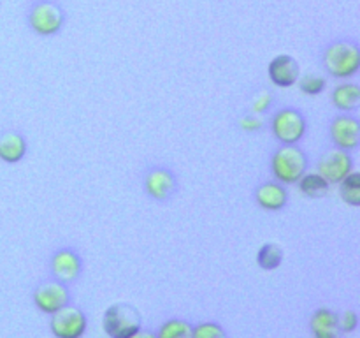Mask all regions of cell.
I'll return each mask as SVG.
<instances>
[{
	"instance_id": "d6986e66",
	"label": "cell",
	"mask_w": 360,
	"mask_h": 338,
	"mask_svg": "<svg viewBox=\"0 0 360 338\" xmlns=\"http://www.w3.org/2000/svg\"><path fill=\"white\" fill-rule=\"evenodd\" d=\"M340 196L348 206H360V173L352 171L340 182Z\"/></svg>"
},
{
	"instance_id": "30bf717a",
	"label": "cell",
	"mask_w": 360,
	"mask_h": 338,
	"mask_svg": "<svg viewBox=\"0 0 360 338\" xmlns=\"http://www.w3.org/2000/svg\"><path fill=\"white\" fill-rule=\"evenodd\" d=\"M329 137L334 146L350 154L360 144V122L348 113L338 115L329 125Z\"/></svg>"
},
{
	"instance_id": "5b68a950",
	"label": "cell",
	"mask_w": 360,
	"mask_h": 338,
	"mask_svg": "<svg viewBox=\"0 0 360 338\" xmlns=\"http://www.w3.org/2000/svg\"><path fill=\"white\" fill-rule=\"evenodd\" d=\"M271 132L281 144H297L308 132V120L297 108H281L271 118Z\"/></svg>"
},
{
	"instance_id": "ac0fdd59",
	"label": "cell",
	"mask_w": 360,
	"mask_h": 338,
	"mask_svg": "<svg viewBox=\"0 0 360 338\" xmlns=\"http://www.w3.org/2000/svg\"><path fill=\"white\" fill-rule=\"evenodd\" d=\"M283 256V249H281L278 243H264L259 249V252H257V264H259L262 270L273 271L281 266Z\"/></svg>"
},
{
	"instance_id": "44dd1931",
	"label": "cell",
	"mask_w": 360,
	"mask_h": 338,
	"mask_svg": "<svg viewBox=\"0 0 360 338\" xmlns=\"http://www.w3.org/2000/svg\"><path fill=\"white\" fill-rule=\"evenodd\" d=\"M297 83L302 94L311 95V97L322 94L327 87V80L323 76H319V74H306L304 77H299Z\"/></svg>"
},
{
	"instance_id": "3957f363",
	"label": "cell",
	"mask_w": 360,
	"mask_h": 338,
	"mask_svg": "<svg viewBox=\"0 0 360 338\" xmlns=\"http://www.w3.org/2000/svg\"><path fill=\"white\" fill-rule=\"evenodd\" d=\"M271 173L283 185L297 183L308 173V155L297 144H281L271 157Z\"/></svg>"
},
{
	"instance_id": "8992f818",
	"label": "cell",
	"mask_w": 360,
	"mask_h": 338,
	"mask_svg": "<svg viewBox=\"0 0 360 338\" xmlns=\"http://www.w3.org/2000/svg\"><path fill=\"white\" fill-rule=\"evenodd\" d=\"M70 299H72V296H70L69 285L53 277L39 282L32 292L34 305L37 306V310H41L42 313H48V315L69 305Z\"/></svg>"
},
{
	"instance_id": "7402d4cb",
	"label": "cell",
	"mask_w": 360,
	"mask_h": 338,
	"mask_svg": "<svg viewBox=\"0 0 360 338\" xmlns=\"http://www.w3.org/2000/svg\"><path fill=\"white\" fill-rule=\"evenodd\" d=\"M192 338H229V334L221 324L207 320V323H200L193 326Z\"/></svg>"
},
{
	"instance_id": "2e32d148",
	"label": "cell",
	"mask_w": 360,
	"mask_h": 338,
	"mask_svg": "<svg viewBox=\"0 0 360 338\" xmlns=\"http://www.w3.org/2000/svg\"><path fill=\"white\" fill-rule=\"evenodd\" d=\"M333 106L338 111L352 113L357 111L360 106V87L357 83H341L338 84L330 95Z\"/></svg>"
},
{
	"instance_id": "9a60e30c",
	"label": "cell",
	"mask_w": 360,
	"mask_h": 338,
	"mask_svg": "<svg viewBox=\"0 0 360 338\" xmlns=\"http://www.w3.org/2000/svg\"><path fill=\"white\" fill-rule=\"evenodd\" d=\"M27 155V137L18 130L0 132V161L6 164H18Z\"/></svg>"
},
{
	"instance_id": "d4e9b609",
	"label": "cell",
	"mask_w": 360,
	"mask_h": 338,
	"mask_svg": "<svg viewBox=\"0 0 360 338\" xmlns=\"http://www.w3.org/2000/svg\"><path fill=\"white\" fill-rule=\"evenodd\" d=\"M271 102H273V99H271V94H262L260 97L255 99V102H253V111H255V113H266L267 109H269Z\"/></svg>"
},
{
	"instance_id": "7a4b0ae2",
	"label": "cell",
	"mask_w": 360,
	"mask_h": 338,
	"mask_svg": "<svg viewBox=\"0 0 360 338\" xmlns=\"http://www.w3.org/2000/svg\"><path fill=\"white\" fill-rule=\"evenodd\" d=\"M67 13L56 0H34L27 11V23L34 34L53 37L65 27Z\"/></svg>"
},
{
	"instance_id": "e0dca14e",
	"label": "cell",
	"mask_w": 360,
	"mask_h": 338,
	"mask_svg": "<svg viewBox=\"0 0 360 338\" xmlns=\"http://www.w3.org/2000/svg\"><path fill=\"white\" fill-rule=\"evenodd\" d=\"M297 185L299 190L304 196H308L309 199H319V197H323L329 192L330 183L319 173H304L297 182Z\"/></svg>"
},
{
	"instance_id": "ba28073f",
	"label": "cell",
	"mask_w": 360,
	"mask_h": 338,
	"mask_svg": "<svg viewBox=\"0 0 360 338\" xmlns=\"http://www.w3.org/2000/svg\"><path fill=\"white\" fill-rule=\"evenodd\" d=\"M144 192L157 203H167L178 192V178L172 169L165 165H151L148 168L143 180Z\"/></svg>"
},
{
	"instance_id": "ffe728a7",
	"label": "cell",
	"mask_w": 360,
	"mask_h": 338,
	"mask_svg": "<svg viewBox=\"0 0 360 338\" xmlns=\"http://www.w3.org/2000/svg\"><path fill=\"white\" fill-rule=\"evenodd\" d=\"M193 326L185 319H169L158 327L157 338H192Z\"/></svg>"
},
{
	"instance_id": "7c38bea8",
	"label": "cell",
	"mask_w": 360,
	"mask_h": 338,
	"mask_svg": "<svg viewBox=\"0 0 360 338\" xmlns=\"http://www.w3.org/2000/svg\"><path fill=\"white\" fill-rule=\"evenodd\" d=\"M267 76H269L271 83L276 84L278 88H290L301 77V67H299L297 60L294 56L281 53V55H276L269 62Z\"/></svg>"
},
{
	"instance_id": "4fadbf2b",
	"label": "cell",
	"mask_w": 360,
	"mask_h": 338,
	"mask_svg": "<svg viewBox=\"0 0 360 338\" xmlns=\"http://www.w3.org/2000/svg\"><path fill=\"white\" fill-rule=\"evenodd\" d=\"M313 338H343L340 326V313L327 306H320L309 319Z\"/></svg>"
},
{
	"instance_id": "484cf974",
	"label": "cell",
	"mask_w": 360,
	"mask_h": 338,
	"mask_svg": "<svg viewBox=\"0 0 360 338\" xmlns=\"http://www.w3.org/2000/svg\"><path fill=\"white\" fill-rule=\"evenodd\" d=\"M129 338H157V333L151 330H143V327H141L139 331H136L134 334H130Z\"/></svg>"
},
{
	"instance_id": "5bb4252c",
	"label": "cell",
	"mask_w": 360,
	"mask_h": 338,
	"mask_svg": "<svg viewBox=\"0 0 360 338\" xmlns=\"http://www.w3.org/2000/svg\"><path fill=\"white\" fill-rule=\"evenodd\" d=\"M255 203L266 211H281L288 204V192L283 183L264 182L255 189Z\"/></svg>"
},
{
	"instance_id": "6da1fadb",
	"label": "cell",
	"mask_w": 360,
	"mask_h": 338,
	"mask_svg": "<svg viewBox=\"0 0 360 338\" xmlns=\"http://www.w3.org/2000/svg\"><path fill=\"white\" fill-rule=\"evenodd\" d=\"M322 65L336 80H348L360 69V46L355 39L340 37L330 41L322 53Z\"/></svg>"
},
{
	"instance_id": "277c9868",
	"label": "cell",
	"mask_w": 360,
	"mask_h": 338,
	"mask_svg": "<svg viewBox=\"0 0 360 338\" xmlns=\"http://www.w3.org/2000/svg\"><path fill=\"white\" fill-rule=\"evenodd\" d=\"M102 327L109 338H129L143 327V317L132 303H112L104 312Z\"/></svg>"
},
{
	"instance_id": "9c48e42d",
	"label": "cell",
	"mask_w": 360,
	"mask_h": 338,
	"mask_svg": "<svg viewBox=\"0 0 360 338\" xmlns=\"http://www.w3.org/2000/svg\"><path fill=\"white\" fill-rule=\"evenodd\" d=\"M49 271L51 277L56 280L63 282V284H74L77 278L83 275V259H81L79 252L70 246H62V249L55 250L49 259Z\"/></svg>"
},
{
	"instance_id": "8fae6325",
	"label": "cell",
	"mask_w": 360,
	"mask_h": 338,
	"mask_svg": "<svg viewBox=\"0 0 360 338\" xmlns=\"http://www.w3.org/2000/svg\"><path fill=\"white\" fill-rule=\"evenodd\" d=\"M352 171H354V158L348 151L340 148L326 151L319 161V175H322L329 183H340Z\"/></svg>"
},
{
	"instance_id": "603a6c76",
	"label": "cell",
	"mask_w": 360,
	"mask_h": 338,
	"mask_svg": "<svg viewBox=\"0 0 360 338\" xmlns=\"http://www.w3.org/2000/svg\"><path fill=\"white\" fill-rule=\"evenodd\" d=\"M340 326L343 334L354 333L359 326V313L355 310H345L343 313H340Z\"/></svg>"
},
{
	"instance_id": "cb8c5ba5",
	"label": "cell",
	"mask_w": 360,
	"mask_h": 338,
	"mask_svg": "<svg viewBox=\"0 0 360 338\" xmlns=\"http://www.w3.org/2000/svg\"><path fill=\"white\" fill-rule=\"evenodd\" d=\"M239 125H241L243 130H248V132H255V130H259L260 127L264 125V123H262V120H260L257 115H246V116H243L241 120H239Z\"/></svg>"
},
{
	"instance_id": "52a82bcc",
	"label": "cell",
	"mask_w": 360,
	"mask_h": 338,
	"mask_svg": "<svg viewBox=\"0 0 360 338\" xmlns=\"http://www.w3.org/2000/svg\"><path fill=\"white\" fill-rule=\"evenodd\" d=\"M49 330L55 338H81L88 330V317L79 306L67 305L51 313Z\"/></svg>"
}]
</instances>
